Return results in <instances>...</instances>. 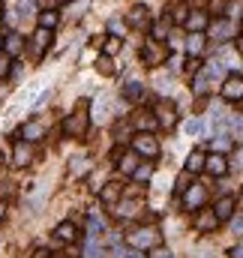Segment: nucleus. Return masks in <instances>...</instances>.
Here are the masks:
<instances>
[{"label": "nucleus", "mask_w": 243, "mask_h": 258, "mask_svg": "<svg viewBox=\"0 0 243 258\" xmlns=\"http://www.w3.org/2000/svg\"><path fill=\"white\" fill-rule=\"evenodd\" d=\"M87 123H90L87 111H72V114L63 120V132H66V135H84V132H87Z\"/></svg>", "instance_id": "obj_1"}, {"label": "nucleus", "mask_w": 243, "mask_h": 258, "mask_svg": "<svg viewBox=\"0 0 243 258\" xmlns=\"http://www.w3.org/2000/svg\"><path fill=\"white\" fill-rule=\"evenodd\" d=\"M132 147H135V153H144V156H156V153H159V144H156V138H153L150 132H141V135H135Z\"/></svg>", "instance_id": "obj_2"}, {"label": "nucleus", "mask_w": 243, "mask_h": 258, "mask_svg": "<svg viewBox=\"0 0 243 258\" xmlns=\"http://www.w3.org/2000/svg\"><path fill=\"white\" fill-rule=\"evenodd\" d=\"M42 132H45V129H42V123H39V120H27V123L21 126V138H24L27 144H30V141H39V138H42Z\"/></svg>", "instance_id": "obj_3"}, {"label": "nucleus", "mask_w": 243, "mask_h": 258, "mask_svg": "<svg viewBox=\"0 0 243 258\" xmlns=\"http://www.w3.org/2000/svg\"><path fill=\"white\" fill-rule=\"evenodd\" d=\"M234 207H237V204H234V198H231V195H225V198H219V201H216V210H213V213H216V219L222 222V219H231Z\"/></svg>", "instance_id": "obj_4"}, {"label": "nucleus", "mask_w": 243, "mask_h": 258, "mask_svg": "<svg viewBox=\"0 0 243 258\" xmlns=\"http://www.w3.org/2000/svg\"><path fill=\"white\" fill-rule=\"evenodd\" d=\"M54 237H57L60 243H75V240H78V231H75L72 222H60L57 231H54Z\"/></svg>", "instance_id": "obj_5"}, {"label": "nucleus", "mask_w": 243, "mask_h": 258, "mask_svg": "<svg viewBox=\"0 0 243 258\" xmlns=\"http://www.w3.org/2000/svg\"><path fill=\"white\" fill-rule=\"evenodd\" d=\"M222 96L225 99H243V78H228L222 87Z\"/></svg>", "instance_id": "obj_6"}, {"label": "nucleus", "mask_w": 243, "mask_h": 258, "mask_svg": "<svg viewBox=\"0 0 243 258\" xmlns=\"http://www.w3.org/2000/svg\"><path fill=\"white\" fill-rule=\"evenodd\" d=\"M15 159V165H30V159H33V150H30V144L27 141H21V144H15V153H12Z\"/></svg>", "instance_id": "obj_7"}, {"label": "nucleus", "mask_w": 243, "mask_h": 258, "mask_svg": "<svg viewBox=\"0 0 243 258\" xmlns=\"http://www.w3.org/2000/svg\"><path fill=\"white\" fill-rule=\"evenodd\" d=\"M204 165H207V171H210V174H216V177H222V174L228 171V162H225V156H219V153H213Z\"/></svg>", "instance_id": "obj_8"}, {"label": "nucleus", "mask_w": 243, "mask_h": 258, "mask_svg": "<svg viewBox=\"0 0 243 258\" xmlns=\"http://www.w3.org/2000/svg\"><path fill=\"white\" fill-rule=\"evenodd\" d=\"M201 201H204V186H189L186 189V207L189 210H198Z\"/></svg>", "instance_id": "obj_9"}, {"label": "nucleus", "mask_w": 243, "mask_h": 258, "mask_svg": "<svg viewBox=\"0 0 243 258\" xmlns=\"http://www.w3.org/2000/svg\"><path fill=\"white\" fill-rule=\"evenodd\" d=\"M129 243L141 249V246H150V243H156V234H153L150 228H141V231H135V234L129 237Z\"/></svg>", "instance_id": "obj_10"}, {"label": "nucleus", "mask_w": 243, "mask_h": 258, "mask_svg": "<svg viewBox=\"0 0 243 258\" xmlns=\"http://www.w3.org/2000/svg\"><path fill=\"white\" fill-rule=\"evenodd\" d=\"M48 42H51V30H36L33 33V54H42L45 48H48Z\"/></svg>", "instance_id": "obj_11"}, {"label": "nucleus", "mask_w": 243, "mask_h": 258, "mask_svg": "<svg viewBox=\"0 0 243 258\" xmlns=\"http://www.w3.org/2000/svg\"><path fill=\"white\" fill-rule=\"evenodd\" d=\"M3 48H6V57H15V54H21L24 39H21L18 33H9V36H6V42H3Z\"/></svg>", "instance_id": "obj_12"}, {"label": "nucleus", "mask_w": 243, "mask_h": 258, "mask_svg": "<svg viewBox=\"0 0 243 258\" xmlns=\"http://www.w3.org/2000/svg\"><path fill=\"white\" fill-rule=\"evenodd\" d=\"M117 168L126 171V174H135V168H138V156H135V153H123V156L117 159Z\"/></svg>", "instance_id": "obj_13"}, {"label": "nucleus", "mask_w": 243, "mask_h": 258, "mask_svg": "<svg viewBox=\"0 0 243 258\" xmlns=\"http://www.w3.org/2000/svg\"><path fill=\"white\" fill-rule=\"evenodd\" d=\"M57 21H60V18H57V12H54V9L39 12V27H42V30H54V27H57Z\"/></svg>", "instance_id": "obj_14"}, {"label": "nucleus", "mask_w": 243, "mask_h": 258, "mask_svg": "<svg viewBox=\"0 0 243 258\" xmlns=\"http://www.w3.org/2000/svg\"><path fill=\"white\" fill-rule=\"evenodd\" d=\"M129 24H132V27H144V24H147V9H144V6H135V9L129 12Z\"/></svg>", "instance_id": "obj_15"}, {"label": "nucleus", "mask_w": 243, "mask_h": 258, "mask_svg": "<svg viewBox=\"0 0 243 258\" xmlns=\"http://www.w3.org/2000/svg\"><path fill=\"white\" fill-rule=\"evenodd\" d=\"M201 168H204V156H201L198 150H195V153H189V162H186V171H189V174H198Z\"/></svg>", "instance_id": "obj_16"}, {"label": "nucleus", "mask_w": 243, "mask_h": 258, "mask_svg": "<svg viewBox=\"0 0 243 258\" xmlns=\"http://www.w3.org/2000/svg\"><path fill=\"white\" fill-rule=\"evenodd\" d=\"M216 225H219L216 213H201V216H198V228H201V231H213Z\"/></svg>", "instance_id": "obj_17"}, {"label": "nucleus", "mask_w": 243, "mask_h": 258, "mask_svg": "<svg viewBox=\"0 0 243 258\" xmlns=\"http://www.w3.org/2000/svg\"><path fill=\"white\" fill-rule=\"evenodd\" d=\"M87 234H90V237H99V234H102V219H99L96 213H90V219H87Z\"/></svg>", "instance_id": "obj_18"}, {"label": "nucleus", "mask_w": 243, "mask_h": 258, "mask_svg": "<svg viewBox=\"0 0 243 258\" xmlns=\"http://www.w3.org/2000/svg\"><path fill=\"white\" fill-rule=\"evenodd\" d=\"M117 195H120V186H117V183H108V186L102 189V201H105V204L117 201Z\"/></svg>", "instance_id": "obj_19"}, {"label": "nucleus", "mask_w": 243, "mask_h": 258, "mask_svg": "<svg viewBox=\"0 0 243 258\" xmlns=\"http://www.w3.org/2000/svg\"><path fill=\"white\" fill-rule=\"evenodd\" d=\"M204 24H207V18H204L201 12H192V15H189V27H192V30H201Z\"/></svg>", "instance_id": "obj_20"}, {"label": "nucleus", "mask_w": 243, "mask_h": 258, "mask_svg": "<svg viewBox=\"0 0 243 258\" xmlns=\"http://www.w3.org/2000/svg\"><path fill=\"white\" fill-rule=\"evenodd\" d=\"M123 93H126V96H129V99H138V96H141V93H144V90H141V84H138V81H129V84H126V90H123Z\"/></svg>", "instance_id": "obj_21"}, {"label": "nucleus", "mask_w": 243, "mask_h": 258, "mask_svg": "<svg viewBox=\"0 0 243 258\" xmlns=\"http://www.w3.org/2000/svg\"><path fill=\"white\" fill-rule=\"evenodd\" d=\"M69 168H72V174H78V171H84V168H90V165L84 162V156H75V159L69 162Z\"/></svg>", "instance_id": "obj_22"}, {"label": "nucleus", "mask_w": 243, "mask_h": 258, "mask_svg": "<svg viewBox=\"0 0 243 258\" xmlns=\"http://www.w3.org/2000/svg\"><path fill=\"white\" fill-rule=\"evenodd\" d=\"M117 51H120V39H117V36H111V39L105 42V54H117Z\"/></svg>", "instance_id": "obj_23"}, {"label": "nucleus", "mask_w": 243, "mask_h": 258, "mask_svg": "<svg viewBox=\"0 0 243 258\" xmlns=\"http://www.w3.org/2000/svg\"><path fill=\"white\" fill-rule=\"evenodd\" d=\"M99 72H102V75H114V66H111V60H108V57H102V60H99Z\"/></svg>", "instance_id": "obj_24"}, {"label": "nucleus", "mask_w": 243, "mask_h": 258, "mask_svg": "<svg viewBox=\"0 0 243 258\" xmlns=\"http://www.w3.org/2000/svg\"><path fill=\"white\" fill-rule=\"evenodd\" d=\"M135 180H147L150 177V165H141V168H135V174H132Z\"/></svg>", "instance_id": "obj_25"}, {"label": "nucleus", "mask_w": 243, "mask_h": 258, "mask_svg": "<svg viewBox=\"0 0 243 258\" xmlns=\"http://www.w3.org/2000/svg\"><path fill=\"white\" fill-rule=\"evenodd\" d=\"M198 129H201V123H198V120H189V123L183 126V132H186V135H195Z\"/></svg>", "instance_id": "obj_26"}, {"label": "nucleus", "mask_w": 243, "mask_h": 258, "mask_svg": "<svg viewBox=\"0 0 243 258\" xmlns=\"http://www.w3.org/2000/svg\"><path fill=\"white\" fill-rule=\"evenodd\" d=\"M231 231H234V234H243V216L231 219Z\"/></svg>", "instance_id": "obj_27"}, {"label": "nucleus", "mask_w": 243, "mask_h": 258, "mask_svg": "<svg viewBox=\"0 0 243 258\" xmlns=\"http://www.w3.org/2000/svg\"><path fill=\"white\" fill-rule=\"evenodd\" d=\"M234 141H243V120H234Z\"/></svg>", "instance_id": "obj_28"}, {"label": "nucleus", "mask_w": 243, "mask_h": 258, "mask_svg": "<svg viewBox=\"0 0 243 258\" xmlns=\"http://www.w3.org/2000/svg\"><path fill=\"white\" fill-rule=\"evenodd\" d=\"M207 90V84H204V75H198L195 78V93H204Z\"/></svg>", "instance_id": "obj_29"}, {"label": "nucleus", "mask_w": 243, "mask_h": 258, "mask_svg": "<svg viewBox=\"0 0 243 258\" xmlns=\"http://www.w3.org/2000/svg\"><path fill=\"white\" fill-rule=\"evenodd\" d=\"M198 48H201V36H192L189 39V51H198Z\"/></svg>", "instance_id": "obj_30"}, {"label": "nucleus", "mask_w": 243, "mask_h": 258, "mask_svg": "<svg viewBox=\"0 0 243 258\" xmlns=\"http://www.w3.org/2000/svg\"><path fill=\"white\" fill-rule=\"evenodd\" d=\"M9 72V57H0V78Z\"/></svg>", "instance_id": "obj_31"}, {"label": "nucleus", "mask_w": 243, "mask_h": 258, "mask_svg": "<svg viewBox=\"0 0 243 258\" xmlns=\"http://www.w3.org/2000/svg\"><path fill=\"white\" fill-rule=\"evenodd\" d=\"M153 258H171V252H168V249H156V252H153Z\"/></svg>", "instance_id": "obj_32"}, {"label": "nucleus", "mask_w": 243, "mask_h": 258, "mask_svg": "<svg viewBox=\"0 0 243 258\" xmlns=\"http://www.w3.org/2000/svg\"><path fill=\"white\" fill-rule=\"evenodd\" d=\"M126 258H144V252L141 249H132V252H126Z\"/></svg>", "instance_id": "obj_33"}, {"label": "nucleus", "mask_w": 243, "mask_h": 258, "mask_svg": "<svg viewBox=\"0 0 243 258\" xmlns=\"http://www.w3.org/2000/svg\"><path fill=\"white\" fill-rule=\"evenodd\" d=\"M231 258H243V243L237 246V249H231Z\"/></svg>", "instance_id": "obj_34"}, {"label": "nucleus", "mask_w": 243, "mask_h": 258, "mask_svg": "<svg viewBox=\"0 0 243 258\" xmlns=\"http://www.w3.org/2000/svg\"><path fill=\"white\" fill-rule=\"evenodd\" d=\"M3 216H6V204L0 201V222H3Z\"/></svg>", "instance_id": "obj_35"}, {"label": "nucleus", "mask_w": 243, "mask_h": 258, "mask_svg": "<svg viewBox=\"0 0 243 258\" xmlns=\"http://www.w3.org/2000/svg\"><path fill=\"white\" fill-rule=\"evenodd\" d=\"M33 258H48V252H45V249H39V252H36Z\"/></svg>", "instance_id": "obj_36"}, {"label": "nucleus", "mask_w": 243, "mask_h": 258, "mask_svg": "<svg viewBox=\"0 0 243 258\" xmlns=\"http://www.w3.org/2000/svg\"><path fill=\"white\" fill-rule=\"evenodd\" d=\"M0 15H3V0H0Z\"/></svg>", "instance_id": "obj_37"}, {"label": "nucleus", "mask_w": 243, "mask_h": 258, "mask_svg": "<svg viewBox=\"0 0 243 258\" xmlns=\"http://www.w3.org/2000/svg\"><path fill=\"white\" fill-rule=\"evenodd\" d=\"M60 3H72V0H60Z\"/></svg>", "instance_id": "obj_38"}, {"label": "nucleus", "mask_w": 243, "mask_h": 258, "mask_svg": "<svg viewBox=\"0 0 243 258\" xmlns=\"http://www.w3.org/2000/svg\"><path fill=\"white\" fill-rule=\"evenodd\" d=\"M0 48H3V42H0Z\"/></svg>", "instance_id": "obj_39"}]
</instances>
